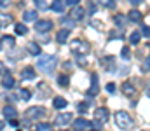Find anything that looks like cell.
I'll return each instance as SVG.
<instances>
[{
	"instance_id": "cell-1",
	"label": "cell",
	"mask_w": 150,
	"mask_h": 131,
	"mask_svg": "<svg viewBox=\"0 0 150 131\" xmlns=\"http://www.w3.org/2000/svg\"><path fill=\"white\" fill-rule=\"evenodd\" d=\"M115 124L120 130H131L133 128V119L126 110H119V112H115Z\"/></svg>"
},
{
	"instance_id": "cell-2",
	"label": "cell",
	"mask_w": 150,
	"mask_h": 131,
	"mask_svg": "<svg viewBox=\"0 0 150 131\" xmlns=\"http://www.w3.org/2000/svg\"><path fill=\"white\" fill-rule=\"evenodd\" d=\"M56 67V58L54 56H42L37 61V68L44 74H51Z\"/></svg>"
},
{
	"instance_id": "cell-3",
	"label": "cell",
	"mask_w": 150,
	"mask_h": 131,
	"mask_svg": "<svg viewBox=\"0 0 150 131\" xmlns=\"http://www.w3.org/2000/svg\"><path fill=\"white\" fill-rule=\"evenodd\" d=\"M35 30L40 32V33H45L49 30H52V23L47 21V19H40V21H35Z\"/></svg>"
},
{
	"instance_id": "cell-4",
	"label": "cell",
	"mask_w": 150,
	"mask_h": 131,
	"mask_svg": "<svg viewBox=\"0 0 150 131\" xmlns=\"http://www.w3.org/2000/svg\"><path fill=\"white\" fill-rule=\"evenodd\" d=\"M45 115V110L42 107H30L26 110V117H32V119H38V117H44Z\"/></svg>"
},
{
	"instance_id": "cell-5",
	"label": "cell",
	"mask_w": 150,
	"mask_h": 131,
	"mask_svg": "<svg viewBox=\"0 0 150 131\" xmlns=\"http://www.w3.org/2000/svg\"><path fill=\"white\" fill-rule=\"evenodd\" d=\"M94 117L105 124V123L108 121V110H107V107H98V108L94 110Z\"/></svg>"
},
{
	"instance_id": "cell-6",
	"label": "cell",
	"mask_w": 150,
	"mask_h": 131,
	"mask_svg": "<svg viewBox=\"0 0 150 131\" xmlns=\"http://www.w3.org/2000/svg\"><path fill=\"white\" fill-rule=\"evenodd\" d=\"M72 119H74V115H72L70 112H65V114H59V115L56 117V124H58V126H67V124L72 123Z\"/></svg>"
},
{
	"instance_id": "cell-7",
	"label": "cell",
	"mask_w": 150,
	"mask_h": 131,
	"mask_svg": "<svg viewBox=\"0 0 150 131\" xmlns=\"http://www.w3.org/2000/svg\"><path fill=\"white\" fill-rule=\"evenodd\" d=\"M21 79H23V81H33V79H35V70H33V67L23 68V70H21Z\"/></svg>"
},
{
	"instance_id": "cell-8",
	"label": "cell",
	"mask_w": 150,
	"mask_h": 131,
	"mask_svg": "<svg viewBox=\"0 0 150 131\" xmlns=\"http://www.w3.org/2000/svg\"><path fill=\"white\" fill-rule=\"evenodd\" d=\"M68 35H70V30H68V28H61V30L56 33V40L59 44H65L68 40Z\"/></svg>"
},
{
	"instance_id": "cell-9",
	"label": "cell",
	"mask_w": 150,
	"mask_h": 131,
	"mask_svg": "<svg viewBox=\"0 0 150 131\" xmlns=\"http://www.w3.org/2000/svg\"><path fill=\"white\" fill-rule=\"evenodd\" d=\"M23 21L25 23H35L37 21V11H25L23 12Z\"/></svg>"
},
{
	"instance_id": "cell-10",
	"label": "cell",
	"mask_w": 150,
	"mask_h": 131,
	"mask_svg": "<svg viewBox=\"0 0 150 131\" xmlns=\"http://www.w3.org/2000/svg\"><path fill=\"white\" fill-rule=\"evenodd\" d=\"M74 7H75V9H72V12H70V18H72L74 21L82 19V18H84V14H86V12H84V9H82V7H77V5H74Z\"/></svg>"
},
{
	"instance_id": "cell-11",
	"label": "cell",
	"mask_w": 150,
	"mask_h": 131,
	"mask_svg": "<svg viewBox=\"0 0 150 131\" xmlns=\"http://www.w3.org/2000/svg\"><path fill=\"white\" fill-rule=\"evenodd\" d=\"M74 126H75V130H89L91 123L86 121V119H77V121H74Z\"/></svg>"
},
{
	"instance_id": "cell-12",
	"label": "cell",
	"mask_w": 150,
	"mask_h": 131,
	"mask_svg": "<svg viewBox=\"0 0 150 131\" xmlns=\"http://www.w3.org/2000/svg\"><path fill=\"white\" fill-rule=\"evenodd\" d=\"M127 19L131 21V23H136V21H142V12L138 11V9H133L129 14H127Z\"/></svg>"
},
{
	"instance_id": "cell-13",
	"label": "cell",
	"mask_w": 150,
	"mask_h": 131,
	"mask_svg": "<svg viewBox=\"0 0 150 131\" xmlns=\"http://www.w3.org/2000/svg\"><path fill=\"white\" fill-rule=\"evenodd\" d=\"M52 105H54V108L61 110V108H65L68 103H67V100H65V98H61V96H56V98L52 100Z\"/></svg>"
},
{
	"instance_id": "cell-14",
	"label": "cell",
	"mask_w": 150,
	"mask_h": 131,
	"mask_svg": "<svg viewBox=\"0 0 150 131\" xmlns=\"http://www.w3.org/2000/svg\"><path fill=\"white\" fill-rule=\"evenodd\" d=\"M4 115H5L7 119H16V115H18V110H16L14 107L7 105V107L4 108Z\"/></svg>"
},
{
	"instance_id": "cell-15",
	"label": "cell",
	"mask_w": 150,
	"mask_h": 131,
	"mask_svg": "<svg viewBox=\"0 0 150 131\" xmlns=\"http://www.w3.org/2000/svg\"><path fill=\"white\" fill-rule=\"evenodd\" d=\"M51 9H52L54 12H63V11H65V2H63V0H52Z\"/></svg>"
},
{
	"instance_id": "cell-16",
	"label": "cell",
	"mask_w": 150,
	"mask_h": 131,
	"mask_svg": "<svg viewBox=\"0 0 150 131\" xmlns=\"http://www.w3.org/2000/svg\"><path fill=\"white\" fill-rule=\"evenodd\" d=\"M98 75L96 74H93V77H91V91H89V94H98Z\"/></svg>"
},
{
	"instance_id": "cell-17",
	"label": "cell",
	"mask_w": 150,
	"mask_h": 131,
	"mask_svg": "<svg viewBox=\"0 0 150 131\" xmlns=\"http://www.w3.org/2000/svg\"><path fill=\"white\" fill-rule=\"evenodd\" d=\"M26 49H28V52L30 54H33V56H38L40 52H42V49H40V45L35 42H30L28 45H26Z\"/></svg>"
},
{
	"instance_id": "cell-18",
	"label": "cell",
	"mask_w": 150,
	"mask_h": 131,
	"mask_svg": "<svg viewBox=\"0 0 150 131\" xmlns=\"http://www.w3.org/2000/svg\"><path fill=\"white\" fill-rule=\"evenodd\" d=\"M14 84H16V81H14L11 75H5V77L2 79V86L5 87V89H11V87H14Z\"/></svg>"
},
{
	"instance_id": "cell-19",
	"label": "cell",
	"mask_w": 150,
	"mask_h": 131,
	"mask_svg": "<svg viewBox=\"0 0 150 131\" xmlns=\"http://www.w3.org/2000/svg\"><path fill=\"white\" fill-rule=\"evenodd\" d=\"M122 91H124L126 96H133V94H134V86H133L131 82H124V84H122Z\"/></svg>"
},
{
	"instance_id": "cell-20",
	"label": "cell",
	"mask_w": 150,
	"mask_h": 131,
	"mask_svg": "<svg viewBox=\"0 0 150 131\" xmlns=\"http://www.w3.org/2000/svg\"><path fill=\"white\" fill-rule=\"evenodd\" d=\"M58 84H59L61 87H67L68 84H70V79H68V75H65V74H63V75H59V77H58Z\"/></svg>"
},
{
	"instance_id": "cell-21",
	"label": "cell",
	"mask_w": 150,
	"mask_h": 131,
	"mask_svg": "<svg viewBox=\"0 0 150 131\" xmlns=\"http://www.w3.org/2000/svg\"><path fill=\"white\" fill-rule=\"evenodd\" d=\"M11 21H12V18H11L9 14H4V16H0V28L7 26V25H9Z\"/></svg>"
},
{
	"instance_id": "cell-22",
	"label": "cell",
	"mask_w": 150,
	"mask_h": 131,
	"mask_svg": "<svg viewBox=\"0 0 150 131\" xmlns=\"http://www.w3.org/2000/svg\"><path fill=\"white\" fill-rule=\"evenodd\" d=\"M16 33H18V35H25V33H28V28H26V25H21V23H18V25H16Z\"/></svg>"
},
{
	"instance_id": "cell-23",
	"label": "cell",
	"mask_w": 150,
	"mask_h": 131,
	"mask_svg": "<svg viewBox=\"0 0 150 131\" xmlns=\"http://www.w3.org/2000/svg\"><path fill=\"white\" fill-rule=\"evenodd\" d=\"M14 42H16V40H14V37H11V35H5V37L2 39V44H4V45H9V47H12Z\"/></svg>"
},
{
	"instance_id": "cell-24",
	"label": "cell",
	"mask_w": 150,
	"mask_h": 131,
	"mask_svg": "<svg viewBox=\"0 0 150 131\" xmlns=\"http://www.w3.org/2000/svg\"><path fill=\"white\" fill-rule=\"evenodd\" d=\"M33 2H35L37 9H40V11H47V2H45V0H33Z\"/></svg>"
},
{
	"instance_id": "cell-25",
	"label": "cell",
	"mask_w": 150,
	"mask_h": 131,
	"mask_svg": "<svg viewBox=\"0 0 150 131\" xmlns=\"http://www.w3.org/2000/svg\"><path fill=\"white\" fill-rule=\"evenodd\" d=\"M113 21H115V25H117V26H120V28H122V26L126 25V23H124V16H122V14H120V16L117 14V16L113 18Z\"/></svg>"
},
{
	"instance_id": "cell-26",
	"label": "cell",
	"mask_w": 150,
	"mask_h": 131,
	"mask_svg": "<svg viewBox=\"0 0 150 131\" xmlns=\"http://www.w3.org/2000/svg\"><path fill=\"white\" fill-rule=\"evenodd\" d=\"M37 131H52V128H51V124L40 123V124H37Z\"/></svg>"
},
{
	"instance_id": "cell-27",
	"label": "cell",
	"mask_w": 150,
	"mask_h": 131,
	"mask_svg": "<svg viewBox=\"0 0 150 131\" xmlns=\"http://www.w3.org/2000/svg\"><path fill=\"white\" fill-rule=\"evenodd\" d=\"M129 40H131V44H138L140 42V33H138V32H133V33L129 35Z\"/></svg>"
},
{
	"instance_id": "cell-28",
	"label": "cell",
	"mask_w": 150,
	"mask_h": 131,
	"mask_svg": "<svg viewBox=\"0 0 150 131\" xmlns=\"http://www.w3.org/2000/svg\"><path fill=\"white\" fill-rule=\"evenodd\" d=\"M19 93H21V98H23V100H30V98H32V93H30L28 89H21Z\"/></svg>"
},
{
	"instance_id": "cell-29",
	"label": "cell",
	"mask_w": 150,
	"mask_h": 131,
	"mask_svg": "<svg viewBox=\"0 0 150 131\" xmlns=\"http://www.w3.org/2000/svg\"><path fill=\"white\" fill-rule=\"evenodd\" d=\"M142 35L149 39V37H150V26H147V25H143V26H142Z\"/></svg>"
},
{
	"instance_id": "cell-30",
	"label": "cell",
	"mask_w": 150,
	"mask_h": 131,
	"mask_svg": "<svg viewBox=\"0 0 150 131\" xmlns=\"http://www.w3.org/2000/svg\"><path fill=\"white\" fill-rule=\"evenodd\" d=\"M96 2L105 5V7H113V0H96Z\"/></svg>"
},
{
	"instance_id": "cell-31",
	"label": "cell",
	"mask_w": 150,
	"mask_h": 131,
	"mask_svg": "<svg viewBox=\"0 0 150 131\" xmlns=\"http://www.w3.org/2000/svg\"><path fill=\"white\" fill-rule=\"evenodd\" d=\"M72 21H74L72 18H70V19H68V18H67V19H63V26L67 25V28H68V30H72V28H74V23H72Z\"/></svg>"
},
{
	"instance_id": "cell-32",
	"label": "cell",
	"mask_w": 150,
	"mask_h": 131,
	"mask_svg": "<svg viewBox=\"0 0 150 131\" xmlns=\"http://www.w3.org/2000/svg\"><path fill=\"white\" fill-rule=\"evenodd\" d=\"M87 107H89V103H87V101L80 103V105H79V112H82V114H84V112H87Z\"/></svg>"
},
{
	"instance_id": "cell-33",
	"label": "cell",
	"mask_w": 150,
	"mask_h": 131,
	"mask_svg": "<svg viewBox=\"0 0 150 131\" xmlns=\"http://www.w3.org/2000/svg\"><path fill=\"white\" fill-rule=\"evenodd\" d=\"M91 126H94V128H96V130H101V128H103V123H101V121H98V119H94V121H93V124H91Z\"/></svg>"
},
{
	"instance_id": "cell-34",
	"label": "cell",
	"mask_w": 150,
	"mask_h": 131,
	"mask_svg": "<svg viewBox=\"0 0 150 131\" xmlns=\"http://www.w3.org/2000/svg\"><path fill=\"white\" fill-rule=\"evenodd\" d=\"M129 56H131V54H129V47H124V49H122V58H124V59H129Z\"/></svg>"
},
{
	"instance_id": "cell-35",
	"label": "cell",
	"mask_w": 150,
	"mask_h": 131,
	"mask_svg": "<svg viewBox=\"0 0 150 131\" xmlns=\"http://www.w3.org/2000/svg\"><path fill=\"white\" fill-rule=\"evenodd\" d=\"M143 70H145V72H147V70H150V56L145 59V61H143Z\"/></svg>"
},
{
	"instance_id": "cell-36",
	"label": "cell",
	"mask_w": 150,
	"mask_h": 131,
	"mask_svg": "<svg viewBox=\"0 0 150 131\" xmlns=\"http://www.w3.org/2000/svg\"><path fill=\"white\" fill-rule=\"evenodd\" d=\"M96 11H98V9H96V5H94V4L91 2V4H89V12H91V14H94Z\"/></svg>"
},
{
	"instance_id": "cell-37",
	"label": "cell",
	"mask_w": 150,
	"mask_h": 131,
	"mask_svg": "<svg viewBox=\"0 0 150 131\" xmlns=\"http://www.w3.org/2000/svg\"><path fill=\"white\" fill-rule=\"evenodd\" d=\"M107 91H108V93H113V91H115V84H112V82L107 84Z\"/></svg>"
},
{
	"instance_id": "cell-38",
	"label": "cell",
	"mask_w": 150,
	"mask_h": 131,
	"mask_svg": "<svg viewBox=\"0 0 150 131\" xmlns=\"http://www.w3.org/2000/svg\"><path fill=\"white\" fill-rule=\"evenodd\" d=\"M68 5H79V0H65Z\"/></svg>"
},
{
	"instance_id": "cell-39",
	"label": "cell",
	"mask_w": 150,
	"mask_h": 131,
	"mask_svg": "<svg viewBox=\"0 0 150 131\" xmlns=\"http://www.w3.org/2000/svg\"><path fill=\"white\" fill-rule=\"evenodd\" d=\"M129 2H131V4H133V5H140V4H142V2H143V0H129Z\"/></svg>"
},
{
	"instance_id": "cell-40",
	"label": "cell",
	"mask_w": 150,
	"mask_h": 131,
	"mask_svg": "<svg viewBox=\"0 0 150 131\" xmlns=\"http://www.w3.org/2000/svg\"><path fill=\"white\" fill-rule=\"evenodd\" d=\"M9 4V0H0V7H5Z\"/></svg>"
},
{
	"instance_id": "cell-41",
	"label": "cell",
	"mask_w": 150,
	"mask_h": 131,
	"mask_svg": "<svg viewBox=\"0 0 150 131\" xmlns=\"http://www.w3.org/2000/svg\"><path fill=\"white\" fill-rule=\"evenodd\" d=\"M4 126H5V121H0V131L4 130Z\"/></svg>"
},
{
	"instance_id": "cell-42",
	"label": "cell",
	"mask_w": 150,
	"mask_h": 131,
	"mask_svg": "<svg viewBox=\"0 0 150 131\" xmlns=\"http://www.w3.org/2000/svg\"><path fill=\"white\" fill-rule=\"evenodd\" d=\"M2 45H4V44H2V42H0V49H2Z\"/></svg>"
},
{
	"instance_id": "cell-43",
	"label": "cell",
	"mask_w": 150,
	"mask_h": 131,
	"mask_svg": "<svg viewBox=\"0 0 150 131\" xmlns=\"http://www.w3.org/2000/svg\"><path fill=\"white\" fill-rule=\"evenodd\" d=\"M77 131H82V130H77Z\"/></svg>"
}]
</instances>
